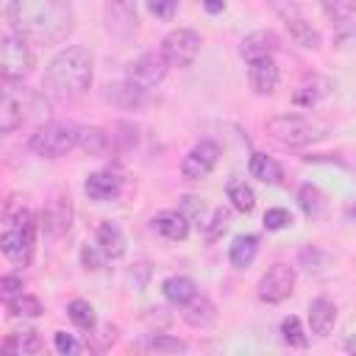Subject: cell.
<instances>
[{
    "instance_id": "cell-1",
    "label": "cell",
    "mask_w": 356,
    "mask_h": 356,
    "mask_svg": "<svg viewBox=\"0 0 356 356\" xmlns=\"http://www.w3.org/2000/svg\"><path fill=\"white\" fill-rule=\"evenodd\" d=\"M6 19L14 33L42 47L61 44L75 31V8L70 0H8Z\"/></svg>"
},
{
    "instance_id": "cell-2",
    "label": "cell",
    "mask_w": 356,
    "mask_h": 356,
    "mask_svg": "<svg viewBox=\"0 0 356 356\" xmlns=\"http://www.w3.org/2000/svg\"><path fill=\"white\" fill-rule=\"evenodd\" d=\"M92 86V53L83 44H70L58 50L42 78V89L53 100L81 97Z\"/></svg>"
},
{
    "instance_id": "cell-3",
    "label": "cell",
    "mask_w": 356,
    "mask_h": 356,
    "mask_svg": "<svg viewBox=\"0 0 356 356\" xmlns=\"http://www.w3.org/2000/svg\"><path fill=\"white\" fill-rule=\"evenodd\" d=\"M36 245V225L25 206H6V222L0 234V248L6 259L17 267H28Z\"/></svg>"
},
{
    "instance_id": "cell-4",
    "label": "cell",
    "mask_w": 356,
    "mask_h": 356,
    "mask_svg": "<svg viewBox=\"0 0 356 356\" xmlns=\"http://www.w3.org/2000/svg\"><path fill=\"white\" fill-rule=\"evenodd\" d=\"M267 134L284 147H306L323 139L325 128L320 122H312L303 114H275L267 120Z\"/></svg>"
},
{
    "instance_id": "cell-5",
    "label": "cell",
    "mask_w": 356,
    "mask_h": 356,
    "mask_svg": "<svg viewBox=\"0 0 356 356\" xmlns=\"http://www.w3.org/2000/svg\"><path fill=\"white\" fill-rule=\"evenodd\" d=\"M78 136H81V128L72 122H47L31 134L28 150L42 159H61L72 147H78Z\"/></svg>"
},
{
    "instance_id": "cell-6",
    "label": "cell",
    "mask_w": 356,
    "mask_h": 356,
    "mask_svg": "<svg viewBox=\"0 0 356 356\" xmlns=\"http://www.w3.org/2000/svg\"><path fill=\"white\" fill-rule=\"evenodd\" d=\"M36 56L31 50V42L19 33L8 31L0 36V72L6 81H22L33 72Z\"/></svg>"
},
{
    "instance_id": "cell-7",
    "label": "cell",
    "mask_w": 356,
    "mask_h": 356,
    "mask_svg": "<svg viewBox=\"0 0 356 356\" xmlns=\"http://www.w3.org/2000/svg\"><path fill=\"white\" fill-rule=\"evenodd\" d=\"M33 100H36L33 92L25 89L22 81H6L3 78V86H0V134H14L25 122Z\"/></svg>"
},
{
    "instance_id": "cell-8",
    "label": "cell",
    "mask_w": 356,
    "mask_h": 356,
    "mask_svg": "<svg viewBox=\"0 0 356 356\" xmlns=\"http://www.w3.org/2000/svg\"><path fill=\"white\" fill-rule=\"evenodd\" d=\"M159 53L170 67H189L200 53V33L192 28H175L161 39Z\"/></svg>"
},
{
    "instance_id": "cell-9",
    "label": "cell",
    "mask_w": 356,
    "mask_h": 356,
    "mask_svg": "<svg viewBox=\"0 0 356 356\" xmlns=\"http://www.w3.org/2000/svg\"><path fill=\"white\" fill-rule=\"evenodd\" d=\"M103 19H106V31H108V36L117 39L120 44L131 42L134 33H136V25H139L134 0H106Z\"/></svg>"
},
{
    "instance_id": "cell-10",
    "label": "cell",
    "mask_w": 356,
    "mask_h": 356,
    "mask_svg": "<svg viewBox=\"0 0 356 356\" xmlns=\"http://www.w3.org/2000/svg\"><path fill=\"white\" fill-rule=\"evenodd\" d=\"M259 300L264 303H284L295 292V267L289 264H273L267 273L259 278Z\"/></svg>"
},
{
    "instance_id": "cell-11",
    "label": "cell",
    "mask_w": 356,
    "mask_h": 356,
    "mask_svg": "<svg viewBox=\"0 0 356 356\" xmlns=\"http://www.w3.org/2000/svg\"><path fill=\"white\" fill-rule=\"evenodd\" d=\"M339 44H356V0H320Z\"/></svg>"
},
{
    "instance_id": "cell-12",
    "label": "cell",
    "mask_w": 356,
    "mask_h": 356,
    "mask_svg": "<svg viewBox=\"0 0 356 356\" xmlns=\"http://www.w3.org/2000/svg\"><path fill=\"white\" fill-rule=\"evenodd\" d=\"M217 161H220V145L211 142V139H200V142L184 156V161H181V175H184L186 181H200V178H206V175L217 167Z\"/></svg>"
},
{
    "instance_id": "cell-13",
    "label": "cell",
    "mask_w": 356,
    "mask_h": 356,
    "mask_svg": "<svg viewBox=\"0 0 356 356\" xmlns=\"http://www.w3.org/2000/svg\"><path fill=\"white\" fill-rule=\"evenodd\" d=\"M167 70H170V64L161 58V53H142L139 58H134V61L128 64L125 78L150 92L153 86H159V83L164 81Z\"/></svg>"
},
{
    "instance_id": "cell-14",
    "label": "cell",
    "mask_w": 356,
    "mask_h": 356,
    "mask_svg": "<svg viewBox=\"0 0 356 356\" xmlns=\"http://www.w3.org/2000/svg\"><path fill=\"white\" fill-rule=\"evenodd\" d=\"M103 100L106 103H111V106H117V108H122V111H136V108H142L145 103H147V89H142V86H136L134 81H114V83H106L103 86Z\"/></svg>"
},
{
    "instance_id": "cell-15",
    "label": "cell",
    "mask_w": 356,
    "mask_h": 356,
    "mask_svg": "<svg viewBox=\"0 0 356 356\" xmlns=\"http://www.w3.org/2000/svg\"><path fill=\"white\" fill-rule=\"evenodd\" d=\"M248 81H250V89L256 95H273L278 81H281L275 58L273 56H261V58L248 61Z\"/></svg>"
},
{
    "instance_id": "cell-16",
    "label": "cell",
    "mask_w": 356,
    "mask_h": 356,
    "mask_svg": "<svg viewBox=\"0 0 356 356\" xmlns=\"http://www.w3.org/2000/svg\"><path fill=\"white\" fill-rule=\"evenodd\" d=\"M83 192L97 200V203H108V200H117L120 192H122V178L111 170H103V172H92L86 175V184H83Z\"/></svg>"
},
{
    "instance_id": "cell-17",
    "label": "cell",
    "mask_w": 356,
    "mask_h": 356,
    "mask_svg": "<svg viewBox=\"0 0 356 356\" xmlns=\"http://www.w3.org/2000/svg\"><path fill=\"white\" fill-rule=\"evenodd\" d=\"M153 228H156L164 239L181 242V239L189 236V217H186L184 211H178V209H167V211H161V214L153 220Z\"/></svg>"
},
{
    "instance_id": "cell-18",
    "label": "cell",
    "mask_w": 356,
    "mask_h": 356,
    "mask_svg": "<svg viewBox=\"0 0 356 356\" xmlns=\"http://www.w3.org/2000/svg\"><path fill=\"white\" fill-rule=\"evenodd\" d=\"M337 323V306L328 298H314L309 303V328L317 337H328Z\"/></svg>"
},
{
    "instance_id": "cell-19",
    "label": "cell",
    "mask_w": 356,
    "mask_h": 356,
    "mask_svg": "<svg viewBox=\"0 0 356 356\" xmlns=\"http://www.w3.org/2000/svg\"><path fill=\"white\" fill-rule=\"evenodd\" d=\"M97 248L106 259H120L125 253V234L114 220H103L97 225Z\"/></svg>"
},
{
    "instance_id": "cell-20",
    "label": "cell",
    "mask_w": 356,
    "mask_h": 356,
    "mask_svg": "<svg viewBox=\"0 0 356 356\" xmlns=\"http://www.w3.org/2000/svg\"><path fill=\"white\" fill-rule=\"evenodd\" d=\"M275 47H278V39L270 31H256V33H250L239 42V56L245 61H253V58H261V56H273Z\"/></svg>"
},
{
    "instance_id": "cell-21",
    "label": "cell",
    "mask_w": 356,
    "mask_h": 356,
    "mask_svg": "<svg viewBox=\"0 0 356 356\" xmlns=\"http://www.w3.org/2000/svg\"><path fill=\"white\" fill-rule=\"evenodd\" d=\"M256 253H259V236H256V234H239V236L231 242V248H228V261H231L236 270H245V267L253 264Z\"/></svg>"
},
{
    "instance_id": "cell-22",
    "label": "cell",
    "mask_w": 356,
    "mask_h": 356,
    "mask_svg": "<svg viewBox=\"0 0 356 356\" xmlns=\"http://www.w3.org/2000/svg\"><path fill=\"white\" fill-rule=\"evenodd\" d=\"M161 292H164V298H167L170 303H175V306H186L189 300L197 298V286H195V281L186 278V275H170V278L161 284Z\"/></svg>"
},
{
    "instance_id": "cell-23",
    "label": "cell",
    "mask_w": 356,
    "mask_h": 356,
    "mask_svg": "<svg viewBox=\"0 0 356 356\" xmlns=\"http://www.w3.org/2000/svg\"><path fill=\"white\" fill-rule=\"evenodd\" d=\"M181 317L192 325V328H209L214 320H217V312H214V303L209 298H195L184 306Z\"/></svg>"
},
{
    "instance_id": "cell-24",
    "label": "cell",
    "mask_w": 356,
    "mask_h": 356,
    "mask_svg": "<svg viewBox=\"0 0 356 356\" xmlns=\"http://www.w3.org/2000/svg\"><path fill=\"white\" fill-rule=\"evenodd\" d=\"M42 350V337L39 331L33 328H25V331H17V334H8L3 339V353H39Z\"/></svg>"
},
{
    "instance_id": "cell-25",
    "label": "cell",
    "mask_w": 356,
    "mask_h": 356,
    "mask_svg": "<svg viewBox=\"0 0 356 356\" xmlns=\"http://www.w3.org/2000/svg\"><path fill=\"white\" fill-rule=\"evenodd\" d=\"M248 172L253 178H259L261 184H278L281 181V167L275 159H270L267 153H250L248 159Z\"/></svg>"
},
{
    "instance_id": "cell-26",
    "label": "cell",
    "mask_w": 356,
    "mask_h": 356,
    "mask_svg": "<svg viewBox=\"0 0 356 356\" xmlns=\"http://www.w3.org/2000/svg\"><path fill=\"white\" fill-rule=\"evenodd\" d=\"M284 25H286L289 36H292L300 47H306V50L320 47V31H317V28H312V22H306V17H303V14H298V17L286 19Z\"/></svg>"
},
{
    "instance_id": "cell-27",
    "label": "cell",
    "mask_w": 356,
    "mask_h": 356,
    "mask_svg": "<svg viewBox=\"0 0 356 356\" xmlns=\"http://www.w3.org/2000/svg\"><path fill=\"white\" fill-rule=\"evenodd\" d=\"M139 145V128L128 120H120L114 122V131H111V150L114 153H131L134 147Z\"/></svg>"
},
{
    "instance_id": "cell-28",
    "label": "cell",
    "mask_w": 356,
    "mask_h": 356,
    "mask_svg": "<svg viewBox=\"0 0 356 356\" xmlns=\"http://www.w3.org/2000/svg\"><path fill=\"white\" fill-rule=\"evenodd\" d=\"M78 145L89 153V156H106L111 150V134H106L103 128H81Z\"/></svg>"
},
{
    "instance_id": "cell-29",
    "label": "cell",
    "mask_w": 356,
    "mask_h": 356,
    "mask_svg": "<svg viewBox=\"0 0 356 356\" xmlns=\"http://www.w3.org/2000/svg\"><path fill=\"white\" fill-rule=\"evenodd\" d=\"M225 192H228V200H231V206H234L236 211H242V214H250V211H253V206H256V192H253L245 181H231Z\"/></svg>"
},
{
    "instance_id": "cell-30",
    "label": "cell",
    "mask_w": 356,
    "mask_h": 356,
    "mask_svg": "<svg viewBox=\"0 0 356 356\" xmlns=\"http://www.w3.org/2000/svg\"><path fill=\"white\" fill-rule=\"evenodd\" d=\"M323 92H325V83L320 78H309V81H303L292 92V103L300 106V108H312V106H317V100H320Z\"/></svg>"
},
{
    "instance_id": "cell-31",
    "label": "cell",
    "mask_w": 356,
    "mask_h": 356,
    "mask_svg": "<svg viewBox=\"0 0 356 356\" xmlns=\"http://www.w3.org/2000/svg\"><path fill=\"white\" fill-rule=\"evenodd\" d=\"M298 206H300V211L306 217H317L325 209V197H323V192L314 184H303L298 189Z\"/></svg>"
},
{
    "instance_id": "cell-32",
    "label": "cell",
    "mask_w": 356,
    "mask_h": 356,
    "mask_svg": "<svg viewBox=\"0 0 356 356\" xmlns=\"http://www.w3.org/2000/svg\"><path fill=\"white\" fill-rule=\"evenodd\" d=\"M67 314H70V320H72L81 331H95V309H92L89 300L75 298V300L67 306Z\"/></svg>"
},
{
    "instance_id": "cell-33",
    "label": "cell",
    "mask_w": 356,
    "mask_h": 356,
    "mask_svg": "<svg viewBox=\"0 0 356 356\" xmlns=\"http://www.w3.org/2000/svg\"><path fill=\"white\" fill-rule=\"evenodd\" d=\"M6 309L14 314V317H39L42 312H44V306H42V300L39 298H33V295H17L14 300H8L6 303Z\"/></svg>"
},
{
    "instance_id": "cell-34",
    "label": "cell",
    "mask_w": 356,
    "mask_h": 356,
    "mask_svg": "<svg viewBox=\"0 0 356 356\" xmlns=\"http://www.w3.org/2000/svg\"><path fill=\"white\" fill-rule=\"evenodd\" d=\"M281 339H284L289 348H306V345H309V337H306L300 320L292 317V314L281 320Z\"/></svg>"
},
{
    "instance_id": "cell-35",
    "label": "cell",
    "mask_w": 356,
    "mask_h": 356,
    "mask_svg": "<svg viewBox=\"0 0 356 356\" xmlns=\"http://www.w3.org/2000/svg\"><path fill=\"white\" fill-rule=\"evenodd\" d=\"M145 348L153 350V353H184V350H186V342L178 339V337H170V334H159V331H156V334L145 342Z\"/></svg>"
},
{
    "instance_id": "cell-36",
    "label": "cell",
    "mask_w": 356,
    "mask_h": 356,
    "mask_svg": "<svg viewBox=\"0 0 356 356\" xmlns=\"http://www.w3.org/2000/svg\"><path fill=\"white\" fill-rule=\"evenodd\" d=\"M264 228L267 231H281V228H286V225H292V214L286 211V209H281V206H275V209H267L264 211Z\"/></svg>"
},
{
    "instance_id": "cell-37",
    "label": "cell",
    "mask_w": 356,
    "mask_h": 356,
    "mask_svg": "<svg viewBox=\"0 0 356 356\" xmlns=\"http://www.w3.org/2000/svg\"><path fill=\"white\" fill-rule=\"evenodd\" d=\"M225 228H228V211L225 209H214L211 211V222L206 225V239L209 242H217Z\"/></svg>"
},
{
    "instance_id": "cell-38",
    "label": "cell",
    "mask_w": 356,
    "mask_h": 356,
    "mask_svg": "<svg viewBox=\"0 0 356 356\" xmlns=\"http://www.w3.org/2000/svg\"><path fill=\"white\" fill-rule=\"evenodd\" d=\"M0 295H3L6 303L14 300L17 295H22V278L19 275H3L0 278Z\"/></svg>"
},
{
    "instance_id": "cell-39",
    "label": "cell",
    "mask_w": 356,
    "mask_h": 356,
    "mask_svg": "<svg viewBox=\"0 0 356 356\" xmlns=\"http://www.w3.org/2000/svg\"><path fill=\"white\" fill-rule=\"evenodd\" d=\"M147 8L159 19H172V14L178 8V0H147Z\"/></svg>"
},
{
    "instance_id": "cell-40",
    "label": "cell",
    "mask_w": 356,
    "mask_h": 356,
    "mask_svg": "<svg viewBox=\"0 0 356 356\" xmlns=\"http://www.w3.org/2000/svg\"><path fill=\"white\" fill-rule=\"evenodd\" d=\"M103 259H106V256H103V250H100L97 245H95V248H89V245L81 248V264H83L86 270H100V267H103Z\"/></svg>"
},
{
    "instance_id": "cell-41",
    "label": "cell",
    "mask_w": 356,
    "mask_h": 356,
    "mask_svg": "<svg viewBox=\"0 0 356 356\" xmlns=\"http://www.w3.org/2000/svg\"><path fill=\"white\" fill-rule=\"evenodd\" d=\"M53 345H56V350H58V353H64V356H72V353L78 350L75 337H72V334H67V331H56V334H53Z\"/></svg>"
},
{
    "instance_id": "cell-42",
    "label": "cell",
    "mask_w": 356,
    "mask_h": 356,
    "mask_svg": "<svg viewBox=\"0 0 356 356\" xmlns=\"http://www.w3.org/2000/svg\"><path fill=\"white\" fill-rule=\"evenodd\" d=\"M89 339H97V342H92V348H95V350H106L108 345H114V339H117V328L103 325V328H100V334H89Z\"/></svg>"
},
{
    "instance_id": "cell-43",
    "label": "cell",
    "mask_w": 356,
    "mask_h": 356,
    "mask_svg": "<svg viewBox=\"0 0 356 356\" xmlns=\"http://www.w3.org/2000/svg\"><path fill=\"white\" fill-rule=\"evenodd\" d=\"M325 259H328V256L320 253L317 248H306V250H300V264H306V270H317V264L325 261Z\"/></svg>"
},
{
    "instance_id": "cell-44",
    "label": "cell",
    "mask_w": 356,
    "mask_h": 356,
    "mask_svg": "<svg viewBox=\"0 0 356 356\" xmlns=\"http://www.w3.org/2000/svg\"><path fill=\"white\" fill-rule=\"evenodd\" d=\"M203 8H206L209 14H220V11L225 8V3H222V0H203Z\"/></svg>"
},
{
    "instance_id": "cell-45",
    "label": "cell",
    "mask_w": 356,
    "mask_h": 356,
    "mask_svg": "<svg viewBox=\"0 0 356 356\" xmlns=\"http://www.w3.org/2000/svg\"><path fill=\"white\" fill-rule=\"evenodd\" d=\"M345 353H356V337H350V339L345 342Z\"/></svg>"
}]
</instances>
